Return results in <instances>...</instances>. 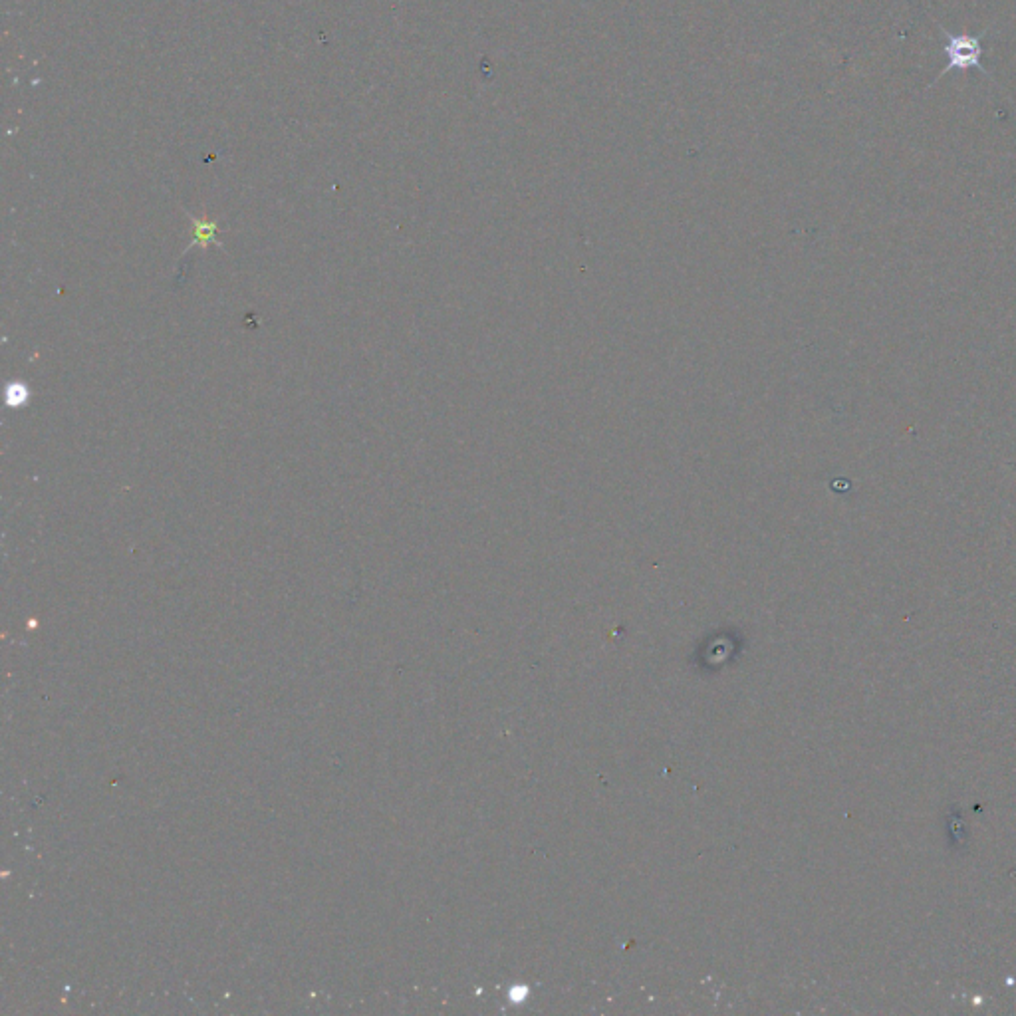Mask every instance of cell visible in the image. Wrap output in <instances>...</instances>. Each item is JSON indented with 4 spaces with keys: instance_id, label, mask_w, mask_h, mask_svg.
Returning <instances> with one entry per match:
<instances>
[{
    "instance_id": "2",
    "label": "cell",
    "mask_w": 1016,
    "mask_h": 1016,
    "mask_svg": "<svg viewBox=\"0 0 1016 1016\" xmlns=\"http://www.w3.org/2000/svg\"><path fill=\"white\" fill-rule=\"evenodd\" d=\"M195 233H197V241H201V243H205V245H207V243H209V241H213V237H215V225L201 223V225H197V231H195Z\"/></svg>"
},
{
    "instance_id": "1",
    "label": "cell",
    "mask_w": 1016,
    "mask_h": 1016,
    "mask_svg": "<svg viewBox=\"0 0 1016 1016\" xmlns=\"http://www.w3.org/2000/svg\"><path fill=\"white\" fill-rule=\"evenodd\" d=\"M939 28H941V34L945 38V44H943V52L947 56V66L945 70L931 82L929 88H933L943 76H947L949 72H969L971 68L983 72L985 76L991 78L989 70L985 68L983 64V40L987 36L989 30L981 32V34H953L949 32L941 22H937Z\"/></svg>"
}]
</instances>
